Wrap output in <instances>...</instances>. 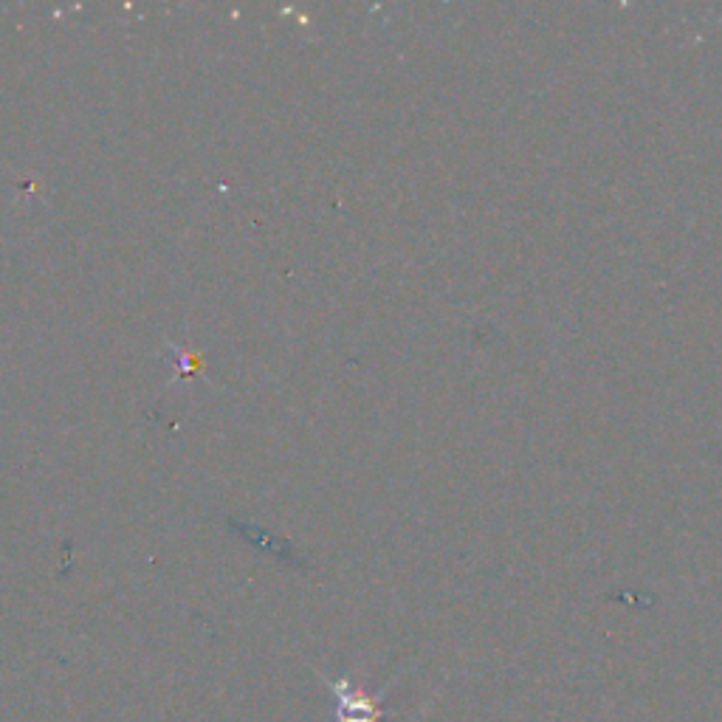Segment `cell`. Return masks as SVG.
<instances>
[{"label": "cell", "mask_w": 722, "mask_h": 722, "mask_svg": "<svg viewBox=\"0 0 722 722\" xmlns=\"http://www.w3.org/2000/svg\"><path fill=\"white\" fill-rule=\"evenodd\" d=\"M328 689L333 691L336 703H339V722H381L384 720V697L387 689L378 694H367V691L356 689L350 683V677H339V680H325Z\"/></svg>", "instance_id": "cell-1"}]
</instances>
